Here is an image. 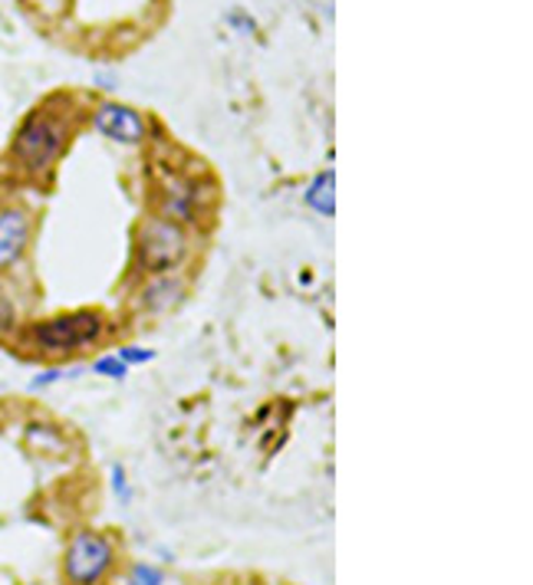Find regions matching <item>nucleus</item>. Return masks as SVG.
Here are the masks:
<instances>
[{
    "label": "nucleus",
    "mask_w": 533,
    "mask_h": 585,
    "mask_svg": "<svg viewBox=\"0 0 533 585\" xmlns=\"http://www.w3.org/2000/svg\"><path fill=\"white\" fill-rule=\"evenodd\" d=\"M109 339V320L99 310H66L44 320L24 323L14 346H21L27 356L37 359H73L79 352H89Z\"/></svg>",
    "instance_id": "1"
},
{
    "label": "nucleus",
    "mask_w": 533,
    "mask_h": 585,
    "mask_svg": "<svg viewBox=\"0 0 533 585\" xmlns=\"http://www.w3.org/2000/svg\"><path fill=\"white\" fill-rule=\"evenodd\" d=\"M73 138V122L63 109H53V102L37 105L34 112L24 115L11 138V165L34 182H47L53 169L60 165L66 145Z\"/></svg>",
    "instance_id": "2"
},
{
    "label": "nucleus",
    "mask_w": 533,
    "mask_h": 585,
    "mask_svg": "<svg viewBox=\"0 0 533 585\" xmlns=\"http://www.w3.org/2000/svg\"><path fill=\"white\" fill-rule=\"evenodd\" d=\"M191 250L195 244H191L188 227L165 221L159 214H149L136 234V270L142 276L182 273V266L191 260Z\"/></svg>",
    "instance_id": "3"
},
{
    "label": "nucleus",
    "mask_w": 533,
    "mask_h": 585,
    "mask_svg": "<svg viewBox=\"0 0 533 585\" xmlns=\"http://www.w3.org/2000/svg\"><path fill=\"white\" fill-rule=\"evenodd\" d=\"M115 565V543L96 530H76L63 549L66 585H102Z\"/></svg>",
    "instance_id": "4"
},
{
    "label": "nucleus",
    "mask_w": 533,
    "mask_h": 585,
    "mask_svg": "<svg viewBox=\"0 0 533 585\" xmlns=\"http://www.w3.org/2000/svg\"><path fill=\"white\" fill-rule=\"evenodd\" d=\"M204 188L195 175L165 169L156 182V214L182 227H198L204 221Z\"/></svg>",
    "instance_id": "5"
},
{
    "label": "nucleus",
    "mask_w": 533,
    "mask_h": 585,
    "mask_svg": "<svg viewBox=\"0 0 533 585\" xmlns=\"http://www.w3.org/2000/svg\"><path fill=\"white\" fill-rule=\"evenodd\" d=\"M89 122L99 135H106L115 145H142L149 141V132H152L149 119L139 109H132L125 102H112V99L96 102Z\"/></svg>",
    "instance_id": "6"
},
{
    "label": "nucleus",
    "mask_w": 533,
    "mask_h": 585,
    "mask_svg": "<svg viewBox=\"0 0 533 585\" xmlns=\"http://www.w3.org/2000/svg\"><path fill=\"white\" fill-rule=\"evenodd\" d=\"M34 214L21 204L0 208V276H11L30 253Z\"/></svg>",
    "instance_id": "7"
},
{
    "label": "nucleus",
    "mask_w": 533,
    "mask_h": 585,
    "mask_svg": "<svg viewBox=\"0 0 533 585\" xmlns=\"http://www.w3.org/2000/svg\"><path fill=\"white\" fill-rule=\"evenodd\" d=\"M188 292V283L182 273H165V276H149L139 289L136 297H132V303H136L139 313L146 316H165L172 313Z\"/></svg>",
    "instance_id": "8"
},
{
    "label": "nucleus",
    "mask_w": 533,
    "mask_h": 585,
    "mask_svg": "<svg viewBox=\"0 0 533 585\" xmlns=\"http://www.w3.org/2000/svg\"><path fill=\"white\" fill-rule=\"evenodd\" d=\"M303 204L317 214V217H323V221H330L333 214H336V175L326 169V172H317L313 178H310V185L303 188Z\"/></svg>",
    "instance_id": "9"
},
{
    "label": "nucleus",
    "mask_w": 533,
    "mask_h": 585,
    "mask_svg": "<svg viewBox=\"0 0 533 585\" xmlns=\"http://www.w3.org/2000/svg\"><path fill=\"white\" fill-rule=\"evenodd\" d=\"M24 441L30 451H47V455H63L66 451V441H63V434L60 427H53L50 421H30L27 431H24Z\"/></svg>",
    "instance_id": "10"
},
{
    "label": "nucleus",
    "mask_w": 533,
    "mask_h": 585,
    "mask_svg": "<svg viewBox=\"0 0 533 585\" xmlns=\"http://www.w3.org/2000/svg\"><path fill=\"white\" fill-rule=\"evenodd\" d=\"M21 329H24V316H21L17 300L11 297V292L0 289V343L14 346L17 336H21Z\"/></svg>",
    "instance_id": "11"
},
{
    "label": "nucleus",
    "mask_w": 533,
    "mask_h": 585,
    "mask_svg": "<svg viewBox=\"0 0 533 585\" xmlns=\"http://www.w3.org/2000/svg\"><path fill=\"white\" fill-rule=\"evenodd\" d=\"M89 372H96L99 378H109V382H122L132 369L115 356V352H106V356H99V359H92V365H89Z\"/></svg>",
    "instance_id": "12"
},
{
    "label": "nucleus",
    "mask_w": 533,
    "mask_h": 585,
    "mask_svg": "<svg viewBox=\"0 0 533 585\" xmlns=\"http://www.w3.org/2000/svg\"><path fill=\"white\" fill-rule=\"evenodd\" d=\"M125 585H165V572L152 562H136L128 569Z\"/></svg>",
    "instance_id": "13"
},
{
    "label": "nucleus",
    "mask_w": 533,
    "mask_h": 585,
    "mask_svg": "<svg viewBox=\"0 0 533 585\" xmlns=\"http://www.w3.org/2000/svg\"><path fill=\"white\" fill-rule=\"evenodd\" d=\"M79 375H83L79 365H76V369H47V372H40V375L30 378V391H44V388H50V385H60V382H66V378H79Z\"/></svg>",
    "instance_id": "14"
},
{
    "label": "nucleus",
    "mask_w": 533,
    "mask_h": 585,
    "mask_svg": "<svg viewBox=\"0 0 533 585\" xmlns=\"http://www.w3.org/2000/svg\"><path fill=\"white\" fill-rule=\"evenodd\" d=\"M115 356H119L128 369H142V365H149V362L156 359V349H149V346H136V343H132V346H122Z\"/></svg>",
    "instance_id": "15"
},
{
    "label": "nucleus",
    "mask_w": 533,
    "mask_h": 585,
    "mask_svg": "<svg viewBox=\"0 0 533 585\" xmlns=\"http://www.w3.org/2000/svg\"><path fill=\"white\" fill-rule=\"evenodd\" d=\"M112 490H115V497L122 500V503H128L132 500V490H128V481H125V471L115 464L112 468Z\"/></svg>",
    "instance_id": "16"
},
{
    "label": "nucleus",
    "mask_w": 533,
    "mask_h": 585,
    "mask_svg": "<svg viewBox=\"0 0 533 585\" xmlns=\"http://www.w3.org/2000/svg\"><path fill=\"white\" fill-rule=\"evenodd\" d=\"M250 585H253V582H250Z\"/></svg>",
    "instance_id": "17"
}]
</instances>
